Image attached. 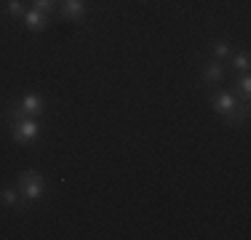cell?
Masks as SVG:
<instances>
[{"label": "cell", "instance_id": "6da1fadb", "mask_svg": "<svg viewBox=\"0 0 251 240\" xmlns=\"http://www.w3.org/2000/svg\"><path fill=\"white\" fill-rule=\"evenodd\" d=\"M19 195L25 203H35L46 195V182L43 176H38L35 171H25L19 176Z\"/></svg>", "mask_w": 251, "mask_h": 240}, {"label": "cell", "instance_id": "7a4b0ae2", "mask_svg": "<svg viewBox=\"0 0 251 240\" xmlns=\"http://www.w3.org/2000/svg\"><path fill=\"white\" fill-rule=\"evenodd\" d=\"M211 107H214V112H219L227 123H241L243 115H241V107H238V99H235V94H217L211 99Z\"/></svg>", "mask_w": 251, "mask_h": 240}, {"label": "cell", "instance_id": "3957f363", "mask_svg": "<svg viewBox=\"0 0 251 240\" xmlns=\"http://www.w3.org/2000/svg\"><path fill=\"white\" fill-rule=\"evenodd\" d=\"M11 131H14V139L19 144H29V142L38 139L40 125L35 118H22V120H16V123H11Z\"/></svg>", "mask_w": 251, "mask_h": 240}, {"label": "cell", "instance_id": "277c9868", "mask_svg": "<svg viewBox=\"0 0 251 240\" xmlns=\"http://www.w3.org/2000/svg\"><path fill=\"white\" fill-rule=\"evenodd\" d=\"M19 107H22V112H25L27 118H38V115H43V110H46V101L40 99L38 94H27L25 99L19 101Z\"/></svg>", "mask_w": 251, "mask_h": 240}, {"label": "cell", "instance_id": "5b68a950", "mask_svg": "<svg viewBox=\"0 0 251 240\" xmlns=\"http://www.w3.org/2000/svg\"><path fill=\"white\" fill-rule=\"evenodd\" d=\"M25 27L32 29V32H43L46 27H49V14H43V11L32 8V11H25Z\"/></svg>", "mask_w": 251, "mask_h": 240}, {"label": "cell", "instance_id": "8992f818", "mask_svg": "<svg viewBox=\"0 0 251 240\" xmlns=\"http://www.w3.org/2000/svg\"><path fill=\"white\" fill-rule=\"evenodd\" d=\"M62 16L64 19H70V22H77L83 14H86V0H64L62 3Z\"/></svg>", "mask_w": 251, "mask_h": 240}, {"label": "cell", "instance_id": "52a82bcc", "mask_svg": "<svg viewBox=\"0 0 251 240\" xmlns=\"http://www.w3.org/2000/svg\"><path fill=\"white\" fill-rule=\"evenodd\" d=\"M203 80H206V83H219V80H222V64H219L217 59L203 67Z\"/></svg>", "mask_w": 251, "mask_h": 240}, {"label": "cell", "instance_id": "ba28073f", "mask_svg": "<svg viewBox=\"0 0 251 240\" xmlns=\"http://www.w3.org/2000/svg\"><path fill=\"white\" fill-rule=\"evenodd\" d=\"M0 200H3L8 208H16L19 203H25V200H22V195H19V190H14V187H3V190H0Z\"/></svg>", "mask_w": 251, "mask_h": 240}, {"label": "cell", "instance_id": "9c48e42d", "mask_svg": "<svg viewBox=\"0 0 251 240\" xmlns=\"http://www.w3.org/2000/svg\"><path fill=\"white\" fill-rule=\"evenodd\" d=\"M211 51H214V59H217V62H222V59H230V56H232V48H230V43H227V40H217V43L211 46Z\"/></svg>", "mask_w": 251, "mask_h": 240}, {"label": "cell", "instance_id": "30bf717a", "mask_svg": "<svg viewBox=\"0 0 251 240\" xmlns=\"http://www.w3.org/2000/svg\"><path fill=\"white\" fill-rule=\"evenodd\" d=\"M235 86H238V91H241L243 99L249 101V96H251V77H249V72H243V75L238 77V83H235Z\"/></svg>", "mask_w": 251, "mask_h": 240}, {"label": "cell", "instance_id": "8fae6325", "mask_svg": "<svg viewBox=\"0 0 251 240\" xmlns=\"http://www.w3.org/2000/svg\"><path fill=\"white\" fill-rule=\"evenodd\" d=\"M249 53H238V56H232V70L238 72H249Z\"/></svg>", "mask_w": 251, "mask_h": 240}, {"label": "cell", "instance_id": "7c38bea8", "mask_svg": "<svg viewBox=\"0 0 251 240\" xmlns=\"http://www.w3.org/2000/svg\"><path fill=\"white\" fill-rule=\"evenodd\" d=\"M8 16L22 19V16H25V3H22V0H8Z\"/></svg>", "mask_w": 251, "mask_h": 240}, {"label": "cell", "instance_id": "4fadbf2b", "mask_svg": "<svg viewBox=\"0 0 251 240\" xmlns=\"http://www.w3.org/2000/svg\"><path fill=\"white\" fill-rule=\"evenodd\" d=\"M35 8L43 11V14H51V11H56V0H35Z\"/></svg>", "mask_w": 251, "mask_h": 240}]
</instances>
